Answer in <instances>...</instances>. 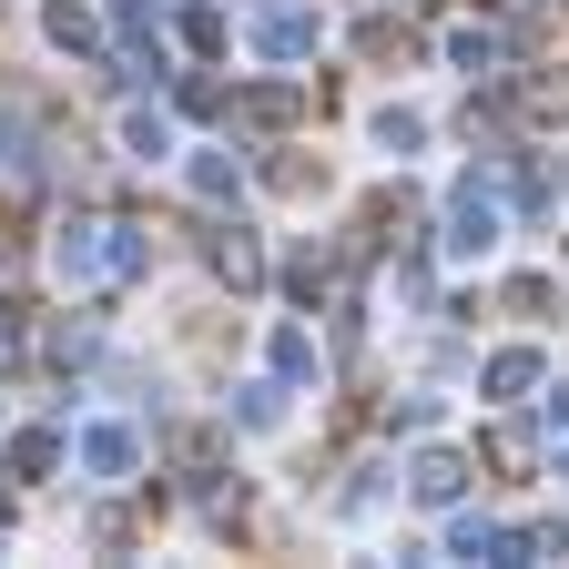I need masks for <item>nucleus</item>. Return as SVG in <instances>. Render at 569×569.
Masks as SVG:
<instances>
[{
    "instance_id": "f257e3e1",
    "label": "nucleus",
    "mask_w": 569,
    "mask_h": 569,
    "mask_svg": "<svg viewBox=\"0 0 569 569\" xmlns=\"http://www.w3.org/2000/svg\"><path fill=\"white\" fill-rule=\"evenodd\" d=\"M417 498H438V509H448V498H458V468H448V458H427V468H417Z\"/></svg>"
}]
</instances>
